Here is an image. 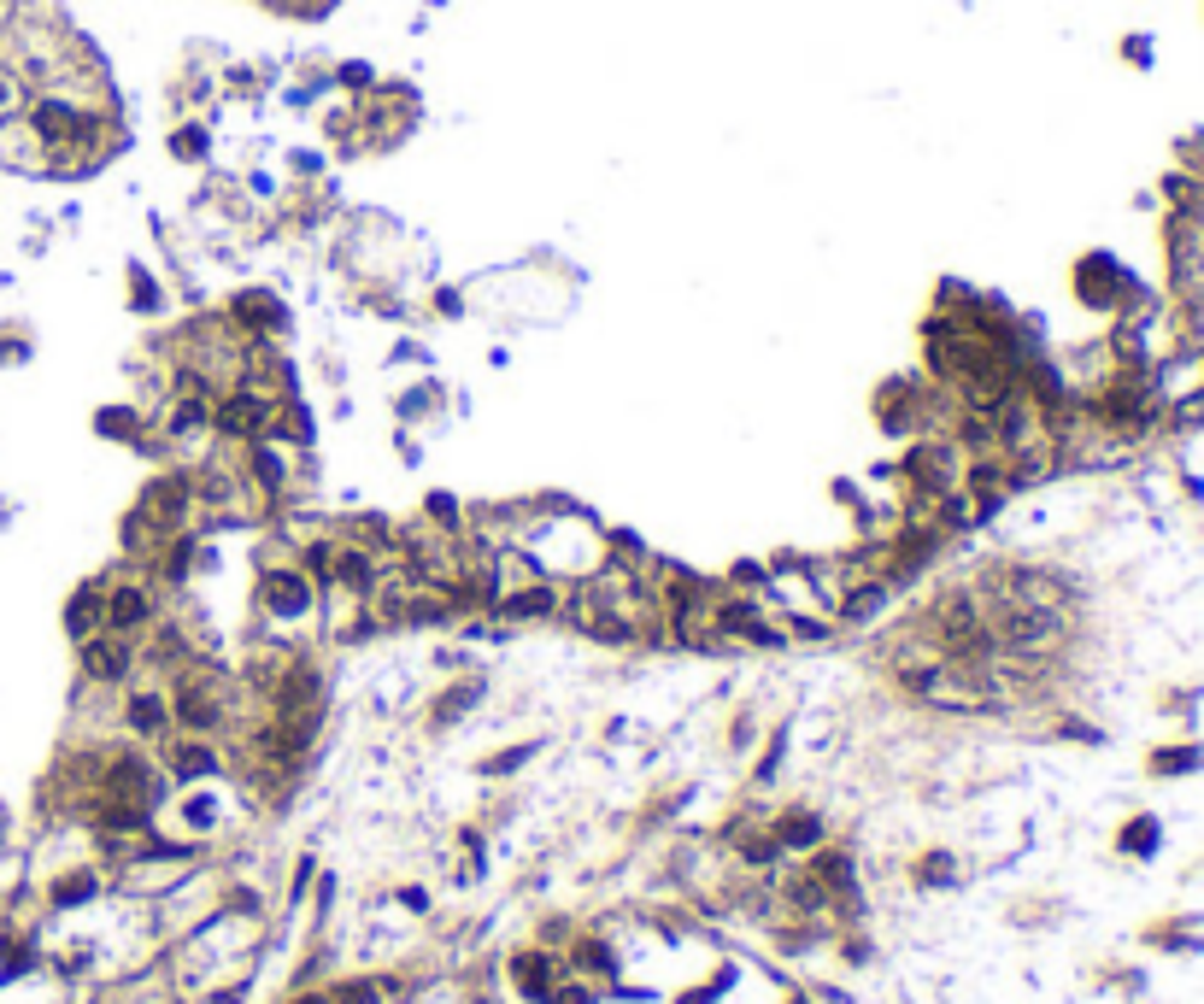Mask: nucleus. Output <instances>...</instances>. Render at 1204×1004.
Returning <instances> with one entry per match:
<instances>
[{
  "label": "nucleus",
  "mask_w": 1204,
  "mask_h": 1004,
  "mask_svg": "<svg viewBox=\"0 0 1204 1004\" xmlns=\"http://www.w3.org/2000/svg\"><path fill=\"white\" fill-rule=\"evenodd\" d=\"M1075 300L1093 311H1116V318H1146V288L1116 253H1082L1075 259Z\"/></svg>",
  "instance_id": "obj_1"
},
{
  "label": "nucleus",
  "mask_w": 1204,
  "mask_h": 1004,
  "mask_svg": "<svg viewBox=\"0 0 1204 1004\" xmlns=\"http://www.w3.org/2000/svg\"><path fill=\"white\" fill-rule=\"evenodd\" d=\"M253 606H259V617H271V623H306L311 611H323V587L306 576L300 558H282V564H265V570H259Z\"/></svg>",
  "instance_id": "obj_2"
},
{
  "label": "nucleus",
  "mask_w": 1204,
  "mask_h": 1004,
  "mask_svg": "<svg viewBox=\"0 0 1204 1004\" xmlns=\"http://www.w3.org/2000/svg\"><path fill=\"white\" fill-rule=\"evenodd\" d=\"M271 418H277V394H265V388L247 382V376L212 399V435H218L223 447H247V441H259V435H271Z\"/></svg>",
  "instance_id": "obj_3"
},
{
  "label": "nucleus",
  "mask_w": 1204,
  "mask_h": 1004,
  "mask_svg": "<svg viewBox=\"0 0 1204 1004\" xmlns=\"http://www.w3.org/2000/svg\"><path fill=\"white\" fill-rule=\"evenodd\" d=\"M154 623H159L154 582H142V576H118V582H106V629L112 635H135V640H142Z\"/></svg>",
  "instance_id": "obj_4"
},
{
  "label": "nucleus",
  "mask_w": 1204,
  "mask_h": 1004,
  "mask_svg": "<svg viewBox=\"0 0 1204 1004\" xmlns=\"http://www.w3.org/2000/svg\"><path fill=\"white\" fill-rule=\"evenodd\" d=\"M77 664H83V675H89V682L118 687V682H130V675H135L142 652H135V635H112V629H100V635H89V640H77Z\"/></svg>",
  "instance_id": "obj_5"
},
{
  "label": "nucleus",
  "mask_w": 1204,
  "mask_h": 1004,
  "mask_svg": "<svg viewBox=\"0 0 1204 1004\" xmlns=\"http://www.w3.org/2000/svg\"><path fill=\"white\" fill-rule=\"evenodd\" d=\"M223 323H230L242 341H271V335L288 330V311H282V300L271 294V288H242V294L223 306Z\"/></svg>",
  "instance_id": "obj_6"
},
{
  "label": "nucleus",
  "mask_w": 1204,
  "mask_h": 1004,
  "mask_svg": "<svg viewBox=\"0 0 1204 1004\" xmlns=\"http://www.w3.org/2000/svg\"><path fill=\"white\" fill-rule=\"evenodd\" d=\"M488 617L499 623H535V617H564V587L553 576H541V582H523V587H506V594L494 599V611Z\"/></svg>",
  "instance_id": "obj_7"
},
{
  "label": "nucleus",
  "mask_w": 1204,
  "mask_h": 1004,
  "mask_svg": "<svg viewBox=\"0 0 1204 1004\" xmlns=\"http://www.w3.org/2000/svg\"><path fill=\"white\" fill-rule=\"evenodd\" d=\"M165 775L171 782H206V775H218L223 770V758H218V746H212L206 734H177V740H165Z\"/></svg>",
  "instance_id": "obj_8"
},
{
  "label": "nucleus",
  "mask_w": 1204,
  "mask_h": 1004,
  "mask_svg": "<svg viewBox=\"0 0 1204 1004\" xmlns=\"http://www.w3.org/2000/svg\"><path fill=\"white\" fill-rule=\"evenodd\" d=\"M106 794L112 799H142V805H159V770L142 758V752H118L106 763Z\"/></svg>",
  "instance_id": "obj_9"
},
{
  "label": "nucleus",
  "mask_w": 1204,
  "mask_h": 1004,
  "mask_svg": "<svg viewBox=\"0 0 1204 1004\" xmlns=\"http://www.w3.org/2000/svg\"><path fill=\"white\" fill-rule=\"evenodd\" d=\"M124 729L142 734V740H165L171 734V694L165 687H135L124 699Z\"/></svg>",
  "instance_id": "obj_10"
},
{
  "label": "nucleus",
  "mask_w": 1204,
  "mask_h": 1004,
  "mask_svg": "<svg viewBox=\"0 0 1204 1004\" xmlns=\"http://www.w3.org/2000/svg\"><path fill=\"white\" fill-rule=\"evenodd\" d=\"M511 981L523 987V999L547 1004V999H553V987H559V958H553V951H541V946L518 951V958H511Z\"/></svg>",
  "instance_id": "obj_11"
},
{
  "label": "nucleus",
  "mask_w": 1204,
  "mask_h": 1004,
  "mask_svg": "<svg viewBox=\"0 0 1204 1004\" xmlns=\"http://www.w3.org/2000/svg\"><path fill=\"white\" fill-rule=\"evenodd\" d=\"M106 629V582H83L77 594H71V606H66V635L71 640H89V635H100Z\"/></svg>",
  "instance_id": "obj_12"
},
{
  "label": "nucleus",
  "mask_w": 1204,
  "mask_h": 1004,
  "mask_svg": "<svg viewBox=\"0 0 1204 1004\" xmlns=\"http://www.w3.org/2000/svg\"><path fill=\"white\" fill-rule=\"evenodd\" d=\"M775 846H782V852H817L823 846V817H811V811H787V817L775 823Z\"/></svg>",
  "instance_id": "obj_13"
},
{
  "label": "nucleus",
  "mask_w": 1204,
  "mask_h": 1004,
  "mask_svg": "<svg viewBox=\"0 0 1204 1004\" xmlns=\"http://www.w3.org/2000/svg\"><path fill=\"white\" fill-rule=\"evenodd\" d=\"M124 282H130V311H142V318H159V311H165V288L147 276V265H130Z\"/></svg>",
  "instance_id": "obj_14"
},
{
  "label": "nucleus",
  "mask_w": 1204,
  "mask_h": 1004,
  "mask_svg": "<svg viewBox=\"0 0 1204 1004\" xmlns=\"http://www.w3.org/2000/svg\"><path fill=\"white\" fill-rule=\"evenodd\" d=\"M95 430L106 435V441H130V447H135V435H142L147 423H142V411H130V406H106V411L95 418Z\"/></svg>",
  "instance_id": "obj_15"
},
{
  "label": "nucleus",
  "mask_w": 1204,
  "mask_h": 1004,
  "mask_svg": "<svg viewBox=\"0 0 1204 1004\" xmlns=\"http://www.w3.org/2000/svg\"><path fill=\"white\" fill-rule=\"evenodd\" d=\"M482 694H488V682H482V675H464V687H447V694H441V705H435V723H453V717H464V711H470Z\"/></svg>",
  "instance_id": "obj_16"
},
{
  "label": "nucleus",
  "mask_w": 1204,
  "mask_h": 1004,
  "mask_svg": "<svg viewBox=\"0 0 1204 1004\" xmlns=\"http://www.w3.org/2000/svg\"><path fill=\"white\" fill-rule=\"evenodd\" d=\"M95 893H100V875H95V870H71L66 882H54V905H59V911H71V905H89Z\"/></svg>",
  "instance_id": "obj_17"
},
{
  "label": "nucleus",
  "mask_w": 1204,
  "mask_h": 1004,
  "mask_svg": "<svg viewBox=\"0 0 1204 1004\" xmlns=\"http://www.w3.org/2000/svg\"><path fill=\"white\" fill-rule=\"evenodd\" d=\"M1204 763V752L1199 746H1163V752H1151V775H1187V770H1199Z\"/></svg>",
  "instance_id": "obj_18"
},
{
  "label": "nucleus",
  "mask_w": 1204,
  "mask_h": 1004,
  "mask_svg": "<svg viewBox=\"0 0 1204 1004\" xmlns=\"http://www.w3.org/2000/svg\"><path fill=\"white\" fill-rule=\"evenodd\" d=\"M206 147H212L206 123H183V130H171V154L188 159V165H200V159H206Z\"/></svg>",
  "instance_id": "obj_19"
},
{
  "label": "nucleus",
  "mask_w": 1204,
  "mask_h": 1004,
  "mask_svg": "<svg viewBox=\"0 0 1204 1004\" xmlns=\"http://www.w3.org/2000/svg\"><path fill=\"white\" fill-rule=\"evenodd\" d=\"M576 963H582L588 975H618V958H611L606 940H576Z\"/></svg>",
  "instance_id": "obj_20"
},
{
  "label": "nucleus",
  "mask_w": 1204,
  "mask_h": 1004,
  "mask_svg": "<svg viewBox=\"0 0 1204 1004\" xmlns=\"http://www.w3.org/2000/svg\"><path fill=\"white\" fill-rule=\"evenodd\" d=\"M1151 846H1158V823H1151V817H1134V823L1122 828V852H1134V858H1146Z\"/></svg>",
  "instance_id": "obj_21"
},
{
  "label": "nucleus",
  "mask_w": 1204,
  "mask_h": 1004,
  "mask_svg": "<svg viewBox=\"0 0 1204 1004\" xmlns=\"http://www.w3.org/2000/svg\"><path fill=\"white\" fill-rule=\"evenodd\" d=\"M952 875H958V870H952L946 852H928V858L917 863V882H923V887H952Z\"/></svg>",
  "instance_id": "obj_22"
},
{
  "label": "nucleus",
  "mask_w": 1204,
  "mask_h": 1004,
  "mask_svg": "<svg viewBox=\"0 0 1204 1004\" xmlns=\"http://www.w3.org/2000/svg\"><path fill=\"white\" fill-rule=\"evenodd\" d=\"M335 1004H376L382 999V981H347L342 993H330Z\"/></svg>",
  "instance_id": "obj_23"
},
{
  "label": "nucleus",
  "mask_w": 1204,
  "mask_h": 1004,
  "mask_svg": "<svg viewBox=\"0 0 1204 1004\" xmlns=\"http://www.w3.org/2000/svg\"><path fill=\"white\" fill-rule=\"evenodd\" d=\"M530 752H535V746H511V752H499V758H488V763H482V775H506V770H518V763L530 758Z\"/></svg>",
  "instance_id": "obj_24"
},
{
  "label": "nucleus",
  "mask_w": 1204,
  "mask_h": 1004,
  "mask_svg": "<svg viewBox=\"0 0 1204 1004\" xmlns=\"http://www.w3.org/2000/svg\"><path fill=\"white\" fill-rule=\"evenodd\" d=\"M342 83H347V89H371L376 71H371V66H342Z\"/></svg>",
  "instance_id": "obj_25"
},
{
  "label": "nucleus",
  "mask_w": 1204,
  "mask_h": 1004,
  "mask_svg": "<svg viewBox=\"0 0 1204 1004\" xmlns=\"http://www.w3.org/2000/svg\"><path fill=\"white\" fill-rule=\"evenodd\" d=\"M0 359H12V365L30 359V347H18V330H0Z\"/></svg>",
  "instance_id": "obj_26"
},
{
  "label": "nucleus",
  "mask_w": 1204,
  "mask_h": 1004,
  "mask_svg": "<svg viewBox=\"0 0 1204 1004\" xmlns=\"http://www.w3.org/2000/svg\"><path fill=\"white\" fill-rule=\"evenodd\" d=\"M294 1004H335V999H330V993H300Z\"/></svg>",
  "instance_id": "obj_27"
},
{
  "label": "nucleus",
  "mask_w": 1204,
  "mask_h": 1004,
  "mask_svg": "<svg viewBox=\"0 0 1204 1004\" xmlns=\"http://www.w3.org/2000/svg\"><path fill=\"white\" fill-rule=\"evenodd\" d=\"M6 106H12V83L0 77V112H6Z\"/></svg>",
  "instance_id": "obj_28"
}]
</instances>
